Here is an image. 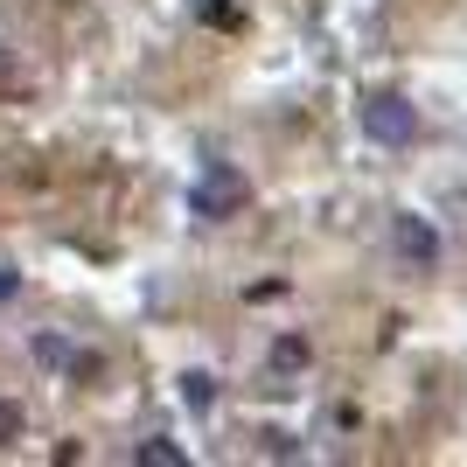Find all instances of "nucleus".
<instances>
[{"label":"nucleus","instance_id":"obj_1","mask_svg":"<svg viewBox=\"0 0 467 467\" xmlns=\"http://www.w3.org/2000/svg\"><path fill=\"white\" fill-rule=\"evenodd\" d=\"M244 202H252V182L237 175L231 161H210V168H202V182L189 189V210L202 216V223H223V216H237Z\"/></svg>","mask_w":467,"mask_h":467},{"label":"nucleus","instance_id":"obj_2","mask_svg":"<svg viewBox=\"0 0 467 467\" xmlns=\"http://www.w3.org/2000/svg\"><path fill=\"white\" fill-rule=\"evenodd\" d=\"M363 133H370L377 147H411V140H419V105L398 98V91L363 98Z\"/></svg>","mask_w":467,"mask_h":467},{"label":"nucleus","instance_id":"obj_3","mask_svg":"<svg viewBox=\"0 0 467 467\" xmlns=\"http://www.w3.org/2000/svg\"><path fill=\"white\" fill-rule=\"evenodd\" d=\"M390 244H398L411 265H440V231H432L426 216H398V223H390Z\"/></svg>","mask_w":467,"mask_h":467},{"label":"nucleus","instance_id":"obj_4","mask_svg":"<svg viewBox=\"0 0 467 467\" xmlns=\"http://www.w3.org/2000/svg\"><path fill=\"white\" fill-rule=\"evenodd\" d=\"M133 461H140V467H182L189 453H182L175 440H140V447H133Z\"/></svg>","mask_w":467,"mask_h":467},{"label":"nucleus","instance_id":"obj_5","mask_svg":"<svg viewBox=\"0 0 467 467\" xmlns=\"http://www.w3.org/2000/svg\"><path fill=\"white\" fill-rule=\"evenodd\" d=\"M21 432H28V411H21L15 398H0V447H15Z\"/></svg>","mask_w":467,"mask_h":467},{"label":"nucleus","instance_id":"obj_6","mask_svg":"<svg viewBox=\"0 0 467 467\" xmlns=\"http://www.w3.org/2000/svg\"><path fill=\"white\" fill-rule=\"evenodd\" d=\"M300 363H307V342H300V335L273 342V370H300Z\"/></svg>","mask_w":467,"mask_h":467},{"label":"nucleus","instance_id":"obj_7","mask_svg":"<svg viewBox=\"0 0 467 467\" xmlns=\"http://www.w3.org/2000/svg\"><path fill=\"white\" fill-rule=\"evenodd\" d=\"M182 390H189V405H195V411H202V405L216 398V390H210V377H202V370H189V377H182Z\"/></svg>","mask_w":467,"mask_h":467},{"label":"nucleus","instance_id":"obj_8","mask_svg":"<svg viewBox=\"0 0 467 467\" xmlns=\"http://www.w3.org/2000/svg\"><path fill=\"white\" fill-rule=\"evenodd\" d=\"M15 293H21V273H15V265H0V300H15Z\"/></svg>","mask_w":467,"mask_h":467}]
</instances>
